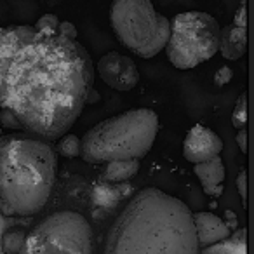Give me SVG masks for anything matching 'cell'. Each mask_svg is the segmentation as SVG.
Returning <instances> with one entry per match:
<instances>
[{
	"label": "cell",
	"mask_w": 254,
	"mask_h": 254,
	"mask_svg": "<svg viewBox=\"0 0 254 254\" xmlns=\"http://www.w3.org/2000/svg\"><path fill=\"white\" fill-rule=\"evenodd\" d=\"M94 64L77 39L28 25L0 26V108L25 132L56 141L80 117Z\"/></svg>",
	"instance_id": "6da1fadb"
},
{
	"label": "cell",
	"mask_w": 254,
	"mask_h": 254,
	"mask_svg": "<svg viewBox=\"0 0 254 254\" xmlns=\"http://www.w3.org/2000/svg\"><path fill=\"white\" fill-rule=\"evenodd\" d=\"M193 216L183 200L143 188L113 221L105 254H198Z\"/></svg>",
	"instance_id": "7a4b0ae2"
},
{
	"label": "cell",
	"mask_w": 254,
	"mask_h": 254,
	"mask_svg": "<svg viewBox=\"0 0 254 254\" xmlns=\"http://www.w3.org/2000/svg\"><path fill=\"white\" fill-rule=\"evenodd\" d=\"M58 157L49 141L19 131L0 136V202L11 214L44 209L56 181Z\"/></svg>",
	"instance_id": "3957f363"
},
{
	"label": "cell",
	"mask_w": 254,
	"mask_h": 254,
	"mask_svg": "<svg viewBox=\"0 0 254 254\" xmlns=\"http://www.w3.org/2000/svg\"><path fill=\"white\" fill-rule=\"evenodd\" d=\"M159 132V115L150 108L127 110L96 124L80 138V157L89 164H108L148 155Z\"/></svg>",
	"instance_id": "277c9868"
},
{
	"label": "cell",
	"mask_w": 254,
	"mask_h": 254,
	"mask_svg": "<svg viewBox=\"0 0 254 254\" xmlns=\"http://www.w3.org/2000/svg\"><path fill=\"white\" fill-rule=\"evenodd\" d=\"M110 23L120 44L145 60L164 51L169 39L171 21L155 11L152 0H113Z\"/></svg>",
	"instance_id": "5b68a950"
},
{
	"label": "cell",
	"mask_w": 254,
	"mask_h": 254,
	"mask_svg": "<svg viewBox=\"0 0 254 254\" xmlns=\"http://www.w3.org/2000/svg\"><path fill=\"white\" fill-rule=\"evenodd\" d=\"M221 26L209 12L187 11L171 21L169 39L166 42L167 60L180 70H191L205 63L219 49Z\"/></svg>",
	"instance_id": "8992f818"
},
{
	"label": "cell",
	"mask_w": 254,
	"mask_h": 254,
	"mask_svg": "<svg viewBox=\"0 0 254 254\" xmlns=\"http://www.w3.org/2000/svg\"><path fill=\"white\" fill-rule=\"evenodd\" d=\"M19 254H94L92 228L75 211H58L26 233Z\"/></svg>",
	"instance_id": "52a82bcc"
},
{
	"label": "cell",
	"mask_w": 254,
	"mask_h": 254,
	"mask_svg": "<svg viewBox=\"0 0 254 254\" xmlns=\"http://www.w3.org/2000/svg\"><path fill=\"white\" fill-rule=\"evenodd\" d=\"M96 70H98L101 80L113 91H132L139 82V70L134 60H131L126 54L117 53V51L106 53L98 61Z\"/></svg>",
	"instance_id": "ba28073f"
},
{
	"label": "cell",
	"mask_w": 254,
	"mask_h": 254,
	"mask_svg": "<svg viewBox=\"0 0 254 254\" xmlns=\"http://www.w3.org/2000/svg\"><path fill=\"white\" fill-rule=\"evenodd\" d=\"M223 139L212 129L205 126H193L183 139V157L191 164L209 160L216 155H221Z\"/></svg>",
	"instance_id": "9c48e42d"
},
{
	"label": "cell",
	"mask_w": 254,
	"mask_h": 254,
	"mask_svg": "<svg viewBox=\"0 0 254 254\" xmlns=\"http://www.w3.org/2000/svg\"><path fill=\"white\" fill-rule=\"evenodd\" d=\"M191 216H193L195 233H197V240L200 247L223 242L232 235L228 223L212 212H191Z\"/></svg>",
	"instance_id": "30bf717a"
},
{
	"label": "cell",
	"mask_w": 254,
	"mask_h": 254,
	"mask_svg": "<svg viewBox=\"0 0 254 254\" xmlns=\"http://www.w3.org/2000/svg\"><path fill=\"white\" fill-rule=\"evenodd\" d=\"M193 173L200 181V187L205 195L209 197H221L223 195V183H225V164L221 157L216 155L204 162L193 164Z\"/></svg>",
	"instance_id": "8fae6325"
},
{
	"label": "cell",
	"mask_w": 254,
	"mask_h": 254,
	"mask_svg": "<svg viewBox=\"0 0 254 254\" xmlns=\"http://www.w3.org/2000/svg\"><path fill=\"white\" fill-rule=\"evenodd\" d=\"M221 56L230 61H239L247 53V28L237 25H228L219 33V49Z\"/></svg>",
	"instance_id": "7c38bea8"
},
{
	"label": "cell",
	"mask_w": 254,
	"mask_h": 254,
	"mask_svg": "<svg viewBox=\"0 0 254 254\" xmlns=\"http://www.w3.org/2000/svg\"><path fill=\"white\" fill-rule=\"evenodd\" d=\"M139 171V160L138 159H129V160H113L108 162L105 167V174L103 180L110 181V183H124L129 181L138 174Z\"/></svg>",
	"instance_id": "4fadbf2b"
},
{
	"label": "cell",
	"mask_w": 254,
	"mask_h": 254,
	"mask_svg": "<svg viewBox=\"0 0 254 254\" xmlns=\"http://www.w3.org/2000/svg\"><path fill=\"white\" fill-rule=\"evenodd\" d=\"M122 198L120 190L115 187V183H110V181H99L92 187L91 190V200L96 207H103V209H112Z\"/></svg>",
	"instance_id": "5bb4252c"
},
{
	"label": "cell",
	"mask_w": 254,
	"mask_h": 254,
	"mask_svg": "<svg viewBox=\"0 0 254 254\" xmlns=\"http://www.w3.org/2000/svg\"><path fill=\"white\" fill-rule=\"evenodd\" d=\"M26 230L23 226H11L2 235V251L5 254H19L26 239Z\"/></svg>",
	"instance_id": "9a60e30c"
},
{
	"label": "cell",
	"mask_w": 254,
	"mask_h": 254,
	"mask_svg": "<svg viewBox=\"0 0 254 254\" xmlns=\"http://www.w3.org/2000/svg\"><path fill=\"white\" fill-rule=\"evenodd\" d=\"M56 152L60 153L61 157H66V159H75V157H80V138L75 134H63L61 138L56 139Z\"/></svg>",
	"instance_id": "2e32d148"
},
{
	"label": "cell",
	"mask_w": 254,
	"mask_h": 254,
	"mask_svg": "<svg viewBox=\"0 0 254 254\" xmlns=\"http://www.w3.org/2000/svg\"><path fill=\"white\" fill-rule=\"evenodd\" d=\"M232 124L235 129H246L247 126V94L244 92L237 101L232 113Z\"/></svg>",
	"instance_id": "e0dca14e"
},
{
	"label": "cell",
	"mask_w": 254,
	"mask_h": 254,
	"mask_svg": "<svg viewBox=\"0 0 254 254\" xmlns=\"http://www.w3.org/2000/svg\"><path fill=\"white\" fill-rule=\"evenodd\" d=\"M58 25H60V18H58L56 14H44L40 16L39 19H37V23L33 25V28L35 30H53V32H56L58 30Z\"/></svg>",
	"instance_id": "ac0fdd59"
},
{
	"label": "cell",
	"mask_w": 254,
	"mask_h": 254,
	"mask_svg": "<svg viewBox=\"0 0 254 254\" xmlns=\"http://www.w3.org/2000/svg\"><path fill=\"white\" fill-rule=\"evenodd\" d=\"M0 122L4 124L5 127H9V129H16V131H23L21 126H19L18 119H16L14 115H12L9 110H0Z\"/></svg>",
	"instance_id": "d6986e66"
},
{
	"label": "cell",
	"mask_w": 254,
	"mask_h": 254,
	"mask_svg": "<svg viewBox=\"0 0 254 254\" xmlns=\"http://www.w3.org/2000/svg\"><path fill=\"white\" fill-rule=\"evenodd\" d=\"M56 32L60 33V35L66 37V39H77V28H75V25L70 21H60Z\"/></svg>",
	"instance_id": "ffe728a7"
},
{
	"label": "cell",
	"mask_w": 254,
	"mask_h": 254,
	"mask_svg": "<svg viewBox=\"0 0 254 254\" xmlns=\"http://www.w3.org/2000/svg\"><path fill=\"white\" fill-rule=\"evenodd\" d=\"M237 190H239V195L242 198V202L246 204L247 200V173L246 169H242L237 176Z\"/></svg>",
	"instance_id": "44dd1931"
},
{
	"label": "cell",
	"mask_w": 254,
	"mask_h": 254,
	"mask_svg": "<svg viewBox=\"0 0 254 254\" xmlns=\"http://www.w3.org/2000/svg\"><path fill=\"white\" fill-rule=\"evenodd\" d=\"M233 25L247 28V5H246V2H242V4L239 5V9H237L235 18H233Z\"/></svg>",
	"instance_id": "7402d4cb"
},
{
	"label": "cell",
	"mask_w": 254,
	"mask_h": 254,
	"mask_svg": "<svg viewBox=\"0 0 254 254\" xmlns=\"http://www.w3.org/2000/svg\"><path fill=\"white\" fill-rule=\"evenodd\" d=\"M232 75H233L232 68L221 66V68L218 70V73L214 75V82H216L218 85H225V84H228V82L232 80Z\"/></svg>",
	"instance_id": "603a6c76"
},
{
	"label": "cell",
	"mask_w": 254,
	"mask_h": 254,
	"mask_svg": "<svg viewBox=\"0 0 254 254\" xmlns=\"http://www.w3.org/2000/svg\"><path fill=\"white\" fill-rule=\"evenodd\" d=\"M237 145L240 152L247 153V131L246 129H237Z\"/></svg>",
	"instance_id": "cb8c5ba5"
},
{
	"label": "cell",
	"mask_w": 254,
	"mask_h": 254,
	"mask_svg": "<svg viewBox=\"0 0 254 254\" xmlns=\"http://www.w3.org/2000/svg\"><path fill=\"white\" fill-rule=\"evenodd\" d=\"M225 216H226V218H230V221H232V226H235V225H237V216L233 214L232 211H226V212H225Z\"/></svg>",
	"instance_id": "d4e9b609"
}]
</instances>
